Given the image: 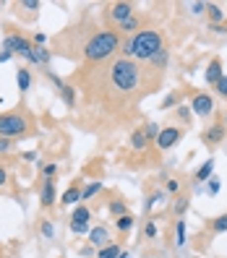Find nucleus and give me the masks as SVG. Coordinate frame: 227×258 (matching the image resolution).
<instances>
[{
  "label": "nucleus",
  "instance_id": "31",
  "mask_svg": "<svg viewBox=\"0 0 227 258\" xmlns=\"http://www.w3.org/2000/svg\"><path fill=\"white\" fill-rule=\"evenodd\" d=\"M159 131H162V128H159L157 123H147V128H144V133H147V138H149V141H157Z\"/></svg>",
  "mask_w": 227,
  "mask_h": 258
},
{
  "label": "nucleus",
  "instance_id": "23",
  "mask_svg": "<svg viewBox=\"0 0 227 258\" xmlns=\"http://www.w3.org/2000/svg\"><path fill=\"white\" fill-rule=\"evenodd\" d=\"M60 94H63V102H66L68 107H74V105H76V89H74V86L63 84V86H60Z\"/></svg>",
  "mask_w": 227,
  "mask_h": 258
},
{
  "label": "nucleus",
  "instance_id": "50",
  "mask_svg": "<svg viewBox=\"0 0 227 258\" xmlns=\"http://www.w3.org/2000/svg\"><path fill=\"white\" fill-rule=\"evenodd\" d=\"M196 258H198V256H196Z\"/></svg>",
  "mask_w": 227,
  "mask_h": 258
},
{
  "label": "nucleus",
  "instance_id": "43",
  "mask_svg": "<svg viewBox=\"0 0 227 258\" xmlns=\"http://www.w3.org/2000/svg\"><path fill=\"white\" fill-rule=\"evenodd\" d=\"M5 183H8V170H5V167H0V190L5 188Z\"/></svg>",
  "mask_w": 227,
  "mask_h": 258
},
{
  "label": "nucleus",
  "instance_id": "14",
  "mask_svg": "<svg viewBox=\"0 0 227 258\" xmlns=\"http://www.w3.org/2000/svg\"><path fill=\"white\" fill-rule=\"evenodd\" d=\"M147 146H149V138H147V133H144V128L131 133V149L133 151H147Z\"/></svg>",
  "mask_w": 227,
  "mask_h": 258
},
{
  "label": "nucleus",
  "instance_id": "33",
  "mask_svg": "<svg viewBox=\"0 0 227 258\" xmlns=\"http://www.w3.org/2000/svg\"><path fill=\"white\" fill-rule=\"evenodd\" d=\"M39 232H42V237L52 240V237H55V227H52V222H42L39 224Z\"/></svg>",
  "mask_w": 227,
  "mask_h": 258
},
{
  "label": "nucleus",
  "instance_id": "35",
  "mask_svg": "<svg viewBox=\"0 0 227 258\" xmlns=\"http://www.w3.org/2000/svg\"><path fill=\"white\" fill-rule=\"evenodd\" d=\"M214 91H217L220 97H225V99H227V73H225V76L214 84Z\"/></svg>",
  "mask_w": 227,
  "mask_h": 258
},
{
  "label": "nucleus",
  "instance_id": "26",
  "mask_svg": "<svg viewBox=\"0 0 227 258\" xmlns=\"http://www.w3.org/2000/svg\"><path fill=\"white\" fill-rule=\"evenodd\" d=\"M120 256V245H115V243H110L107 248H102V251L97 253V258H117Z\"/></svg>",
  "mask_w": 227,
  "mask_h": 258
},
{
  "label": "nucleus",
  "instance_id": "15",
  "mask_svg": "<svg viewBox=\"0 0 227 258\" xmlns=\"http://www.w3.org/2000/svg\"><path fill=\"white\" fill-rule=\"evenodd\" d=\"M50 58H52V55H50V50H44V47H34V50L29 52V58H26V60H29V63H34V66H47V63H50Z\"/></svg>",
  "mask_w": 227,
  "mask_h": 258
},
{
  "label": "nucleus",
  "instance_id": "24",
  "mask_svg": "<svg viewBox=\"0 0 227 258\" xmlns=\"http://www.w3.org/2000/svg\"><path fill=\"white\" fill-rule=\"evenodd\" d=\"M149 63H151L154 68H167V63H170V55H167V50L162 47V50H159L157 55H154V58H151Z\"/></svg>",
  "mask_w": 227,
  "mask_h": 258
},
{
  "label": "nucleus",
  "instance_id": "45",
  "mask_svg": "<svg viewBox=\"0 0 227 258\" xmlns=\"http://www.w3.org/2000/svg\"><path fill=\"white\" fill-rule=\"evenodd\" d=\"M212 32L214 34H227V26L225 24H212Z\"/></svg>",
  "mask_w": 227,
  "mask_h": 258
},
{
  "label": "nucleus",
  "instance_id": "10",
  "mask_svg": "<svg viewBox=\"0 0 227 258\" xmlns=\"http://www.w3.org/2000/svg\"><path fill=\"white\" fill-rule=\"evenodd\" d=\"M225 136H227L225 123H214V125H209L206 131L201 133V141H204L206 146H217V144L225 141Z\"/></svg>",
  "mask_w": 227,
  "mask_h": 258
},
{
  "label": "nucleus",
  "instance_id": "29",
  "mask_svg": "<svg viewBox=\"0 0 227 258\" xmlns=\"http://www.w3.org/2000/svg\"><path fill=\"white\" fill-rule=\"evenodd\" d=\"M175 115H178L186 125L190 123V117H193V112H190V107H188V105H178V107H175Z\"/></svg>",
  "mask_w": 227,
  "mask_h": 258
},
{
  "label": "nucleus",
  "instance_id": "37",
  "mask_svg": "<svg viewBox=\"0 0 227 258\" xmlns=\"http://www.w3.org/2000/svg\"><path fill=\"white\" fill-rule=\"evenodd\" d=\"M39 167L44 172V178H55V175H58V164H42L39 162Z\"/></svg>",
  "mask_w": 227,
  "mask_h": 258
},
{
  "label": "nucleus",
  "instance_id": "49",
  "mask_svg": "<svg viewBox=\"0 0 227 258\" xmlns=\"http://www.w3.org/2000/svg\"><path fill=\"white\" fill-rule=\"evenodd\" d=\"M225 123H227V112H225Z\"/></svg>",
  "mask_w": 227,
  "mask_h": 258
},
{
  "label": "nucleus",
  "instance_id": "27",
  "mask_svg": "<svg viewBox=\"0 0 227 258\" xmlns=\"http://www.w3.org/2000/svg\"><path fill=\"white\" fill-rule=\"evenodd\" d=\"M212 232H214V235H222V232H227V214H222V217L212 219Z\"/></svg>",
  "mask_w": 227,
  "mask_h": 258
},
{
  "label": "nucleus",
  "instance_id": "48",
  "mask_svg": "<svg viewBox=\"0 0 227 258\" xmlns=\"http://www.w3.org/2000/svg\"><path fill=\"white\" fill-rule=\"evenodd\" d=\"M117 258H128V253H125V251H123V253H120V256H117Z\"/></svg>",
  "mask_w": 227,
  "mask_h": 258
},
{
  "label": "nucleus",
  "instance_id": "12",
  "mask_svg": "<svg viewBox=\"0 0 227 258\" xmlns=\"http://www.w3.org/2000/svg\"><path fill=\"white\" fill-rule=\"evenodd\" d=\"M89 243H92V248H99V251L107 248V245H110V229H107L105 224L89 229Z\"/></svg>",
  "mask_w": 227,
  "mask_h": 258
},
{
  "label": "nucleus",
  "instance_id": "40",
  "mask_svg": "<svg viewBox=\"0 0 227 258\" xmlns=\"http://www.w3.org/2000/svg\"><path fill=\"white\" fill-rule=\"evenodd\" d=\"M21 8H26V11H37L39 3L37 0H21Z\"/></svg>",
  "mask_w": 227,
  "mask_h": 258
},
{
  "label": "nucleus",
  "instance_id": "20",
  "mask_svg": "<svg viewBox=\"0 0 227 258\" xmlns=\"http://www.w3.org/2000/svg\"><path fill=\"white\" fill-rule=\"evenodd\" d=\"M131 227H133V217L131 214H125V217H117L115 219V229H117V232H131Z\"/></svg>",
  "mask_w": 227,
  "mask_h": 258
},
{
  "label": "nucleus",
  "instance_id": "38",
  "mask_svg": "<svg viewBox=\"0 0 227 258\" xmlns=\"http://www.w3.org/2000/svg\"><path fill=\"white\" fill-rule=\"evenodd\" d=\"M188 8H190V13H193V16H201L206 11V3H190Z\"/></svg>",
  "mask_w": 227,
  "mask_h": 258
},
{
  "label": "nucleus",
  "instance_id": "4",
  "mask_svg": "<svg viewBox=\"0 0 227 258\" xmlns=\"http://www.w3.org/2000/svg\"><path fill=\"white\" fill-rule=\"evenodd\" d=\"M32 131V123L24 112H5L0 115V138H24Z\"/></svg>",
  "mask_w": 227,
  "mask_h": 258
},
{
  "label": "nucleus",
  "instance_id": "11",
  "mask_svg": "<svg viewBox=\"0 0 227 258\" xmlns=\"http://www.w3.org/2000/svg\"><path fill=\"white\" fill-rule=\"evenodd\" d=\"M55 198H58V193H55V180L52 178H44L42 180V190H39V204L44 209H50V206H55Z\"/></svg>",
  "mask_w": 227,
  "mask_h": 258
},
{
  "label": "nucleus",
  "instance_id": "32",
  "mask_svg": "<svg viewBox=\"0 0 227 258\" xmlns=\"http://www.w3.org/2000/svg\"><path fill=\"white\" fill-rule=\"evenodd\" d=\"M180 105V94H167L162 99V110H170V107H178Z\"/></svg>",
  "mask_w": 227,
  "mask_h": 258
},
{
  "label": "nucleus",
  "instance_id": "28",
  "mask_svg": "<svg viewBox=\"0 0 227 258\" xmlns=\"http://www.w3.org/2000/svg\"><path fill=\"white\" fill-rule=\"evenodd\" d=\"M102 190V183H89V185L81 190V201H86V198H92V196H97V193Z\"/></svg>",
  "mask_w": 227,
  "mask_h": 258
},
{
  "label": "nucleus",
  "instance_id": "47",
  "mask_svg": "<svg viewBox=\"0 0 227 258\" xmlns=\"http://www.w3.org/2000/svg\"><path fill=\"white\" fill-rule=\"evenodd\" d=\"M11 58H13V52H8V50H3V52H0V63H8Z\"/></svg>",
  "mask_w": 227,
  "mask_h": 258
},
{
  "label": "nucleus",
  "instance_id": "6",
  "mask_svg": "<svg viewBox=\"0 0 227 258\" xmlns=\"http://www.w3.org/2000/svg\"><path fill=\"white\" fill-rule=\"evenodd\" d=\"M3 50H8V52H19L21 58L26 60V58H29V52L34 50V44H32L29 39H24V37H19V34H11V37H5Z\"/></svg>",
  "mask_w": 227,
  "mask_h": 258
},
{
  "label": "nucleus",
  "instance_id": "2",
  "mask_svg": "<svg viewBox=\"0 0 227 258\" xmlns=\"http://www.w3.org/2000/svg\"><path fill=\"white\" fill-rule=\"evenodd\" d=\"M117 47H120V34L102 29L84 44V58L89 63H102V60H110L117 52Z\"/></svg>",
  "mask_w": 227,
  "mask_h": 258
},
{
  "label": "nucleus",
  "instance_id": "44",
  "mask_svg": "<svg viewBox=\"0 0 227 258\" xmlns=\"http://www.w3.org/2000/svg\"><path fill=\"white\" fill-rule=\"evenodd\" d=\"M178 188H180L178 180H167V193H178Z\"/></svg>",
  "mask_w": 227,
  "mask_h": 258
},
{
  "label": "nucleus",
  "instance_id": "16",
  "mask_svg": "<svg viewBox=\"0 0 227 258\" xmlns=\"http://www.w3.org/2000/svg\"><path fill=\"white\" fill-rule=\"evenodd\" d=\"M212 172H214V159L209 156V159L198 167V172H196V183L201 185V183H209V178H212Z\"/></svg>",
  "mask_w": 227,
  "mask_h": 258
},
{
  "label": "nucleus",
  "instance_id": "7",
  "mask_svg": "<svg viewBox=\"0 0 227 258\" xmlns=\"http://www.w3.org/2000/svg\"><path fill=\"white\" fill-rule=\"evenodd\" d=\"M180 136H183V131L180 128H175V125H167V128H162L159 131V136H157V149L159 151H167V149H172L178 141H180Z\"/></svg>",
  "mask_w": 227,
  "mask_h": 258
},
{
  "label": "nucleus",
  "instance_id": "41",
  "mask_svg": "<svg viewBox=\"0 0 227 258\" xmlns=\"http://www.w3.org/2000/svg\"><path fill=\"white\" fill-rule=\"evenodd\" d=\"M144 232H147V237H157V224H154V222H147Z\"/></svg>",
  "mask_w": 227,
  "mask_h": 258
},
{
  "label": "nucleus",
  "instance_id": "30",
  "mask_svg": "<svg viewBox=\"0 0 227 258\" xmlns=\"http://www.w3.org/2000/svg\"><path fill=\"white\" fill-rule=\"evenodd\" d=\"M186 211H188V198L180 196V198L175 201V206H172V214H175V217H183Z\"/></svg>",
  "mask_w": 227,
  "mask_h": 258
},
{
  "label": "nucleus",
  "instance_id": "8",
  "mask_svg": "<svg viewBox=\"0 0 227 258\" xmlns=\"http://www.w3.org/2000/svg\"><path fill=\"white\" fill-rule=\"evenodd\" d=\"M190 112L198 115V117H206L214 112V99L212 94H206V91H201V94H193V102H190Z\"/></svg>",
  "mask_w": 227,
  "mask_h": 258
},
{
  "label": "nucleus",
  "instance_id": "34",
  "mask_svg": "<svg viewBox=\"0 0 227 258\" xmlns=\"http://www.w3.org/2000/svg\"><path fill=\"white\" fill-rule=\"evenodd\" d=\"M162 198H165V193H162V190H154V193H151V198L147 201V204H144V211H149L154 204H159Z\"/></svg>",
  "mask_w": 227,
  "mask_h": 258
},
{
  "label": "nucleus",
  "instance_id": "21",
  "mask_svg": "<svg viewBox=\"0 0 227 258\" xmlns=\"http://www.w3.org/2000/svg\"><path fill=\"white\" fill-rule=\"evenodd\" d=\"M110 214L117 219V217H125L128 214V206H125V201H120V198H115V201H110Z\"/></svg>",
  "mask_w": 227,
  "mask_h": 258
},
{
  "label": "nucleus",
  "instance_id": "1",
  "mask_svg": "<svg viewBox=\"0 0 227 258\" xmlns=\"http://www.w3.org/2000/svg\"><path fill=\"white\" fill-rule=\"evenodd\" d=\"M162 47H165V39L157 29H141L131 34L123 44V58L131 60H151Z\"/></svg>",
  "mask_w": 227,
  "mask_h": 258
},
{
  "label": "nucleus",
  "instance_id": "42",
  "mask_svg": "<svg viewBox=\"0 0 227 258\" xmlns=\"http://www.w3.org/2000/svg\"><path fill=\"white\" fill-rule=\"evenodd\" d=\"M44 42H47V37H44L42 32H37V34H34V47H42Z\"/></svg>",
  "mask_w": 227,
  "mask_h": 258
},
{
  "label": "nucleus",
  "instance_id": "18",
  "mask_svg": "<svg viewBox=\"0 0 227 258\" xmlns=\"http://www.w3.org/2000/svg\"><path fill=\"white\" fill-rule=\"evenodd\" d=\"M206 16H209V21H212V24H222L225 21V11L217 3H206Z\"/></svg>",
  "mask_w": 227,
  "mask_h": 258
},
{
  "label": "nucleus",
  "instance_id": "17",
  "mask_svg": "<svg viewBox=\"0 0 227 258\" xmlns=\"http://www.w3.org/2000/svg\"><path fill=\"white\" fill-rule=\"evenodd\" d=\"M78 201H81V188H76V185H71V188L60 196V204H63V206H76Z\"/></svg>",
  "mask_w": 227,
  "mask_h": 258
},
{
  "label": "nucleus",
  "instance_id": "19",
  "mask_svg": "<svg viewBox=\"0 0 227 258\" xmlns=\"http://www.w3.org/2000/svg\"><path fill=\"white\" fill-rule=\"evenodd\" d=\"M16 84H19L21 91H29L32 89V73H29V68H19V73H16Z\"/></svg>",
  "mask_w": 227,
  "mask_h": 258
},
{
  "label": "nucleus",
  "instance_id": "36",
  "mask_svg": "<svg viewBox=\"0 0 227 258\" xmlns=\"http://www.w3.org/2000/svg\"><path fill=\"white\" fill-rule=\"evenodd\" d=\"M206 193H209V196H217V193H220V180H217L214 175H212V178H209V183H206Z\"/></svg>",
  "mask_w": 227,
  "mask_h": 258
},
{
  "label": "nucleus",
  "instance_id": "46",
  "mask_svg": "<svg viewBox=\"0 0 227 258\" xmlns=\"http://www.w3.org/2000/svg\"><path fill=\"white\" fill-rule=\"evenodd\" d=\"M21 156H24V162H34V159H37V151H26Z\"/></svg>",
  "mask_w": 227,
  "mask_h": 258
},
{
  "label": "nucleus",
  "instance_id": "3",
  "mask_svg": "<svg viewBox=\"0 0 227 258\" xmlns=\"http://www.w3.org/2000/svg\"><path fill=\"white\" fill-rule=\"evenodd\" d=\"M141 81V68L131 58H117L110 68V84L117 91H133Z\"/></svg>",
  "mask_w": 227,
  "mask_h": 258
},
{
  "label": "nucleus",
  "instance_id": "25",
  "mask_svg": "<svg viewBox=\"0 0 227 258\" xmlns=\"http://www.w3.org/2000/svg\"><path fill=\"white\" fill-rule=\"evenodd\" d=\"M117 32H141V21H139V18H136V16H131L128 18V21H123L120 26H117Z\"/></svg>",
  "mask_w": 227,
  "mask_h": 258
},
{
  "label": "nucleus",
  "instance_id": "9",
  "mask_svg": "<svg viewBox=\"0 0 227 258\" xmlns=\"http://www.w3.org/2000/svg\"><path fill=\"white\" fill-rule=\"evenodd\" d=\"M107 16H110V21L115 26H120L123 21H128V18L133 16V3H113Z\"/></svg>",
  "mask_w": 227,
  "mask_h": 258
},
{
  "label": "nucleus",
  "instance_id": "39",
  "mask_svg": "<svg viewBox=\"0 0 227 258\" xmlns=\"http://www.w3.org/2000/svg\"><path fill=\"white\" fill-rule=\"evenodd\" d=\"M11 146H13V141H11V138H0V154L11 151Z\"/></svg>",
  "mask_w": 227,
  "mask_h": 258
},
{
  "label": "nucleus",
  "instance_id": "22",
  "mask_svg": "<svg viewBox=\"0 0 227 258\" xmlns=\"http://www.w3.org/2000/svg\"><path fill=\"white\" fill-rule=\"evenodd\" d=\"M175 245L178 248L186 245V219H178L175 222Z\"/></svg>",
  "mask_w": 227,
  "mask_h": 258
},
{
  "label": "nucleus",
  "instance_id": "5",
  "mask_svg": "<svg viewBox=\"0 0 227 258\" xmlns=\"http://www.w3.org/2000/svg\"><path fill=\"white\" fill-rule=\"evenodd\" d=\"M89 219H92L89 206H76L74 217H71V232L74 235H86L89 232Z\"/></svg>",
  "mask_w": 227,
  "mask_h": 258
},
{
  "label": "nucleus",
  "instance_id": "13",
  "mask_svg": "<svg viewBox=\"0 0 227 258\" xmlns=\"http://www.w3.org/2000/svg\"><path fill=\"white\" fill-rule=\"evenodd\" d=\"M225 76L222 73V60L220 58H214V60H209V66H206V73H204V78H206V84H217V81H220Z\"/></svg>",
  "mask_w": 227,
  "mask_h": 258
}]
</instances>
